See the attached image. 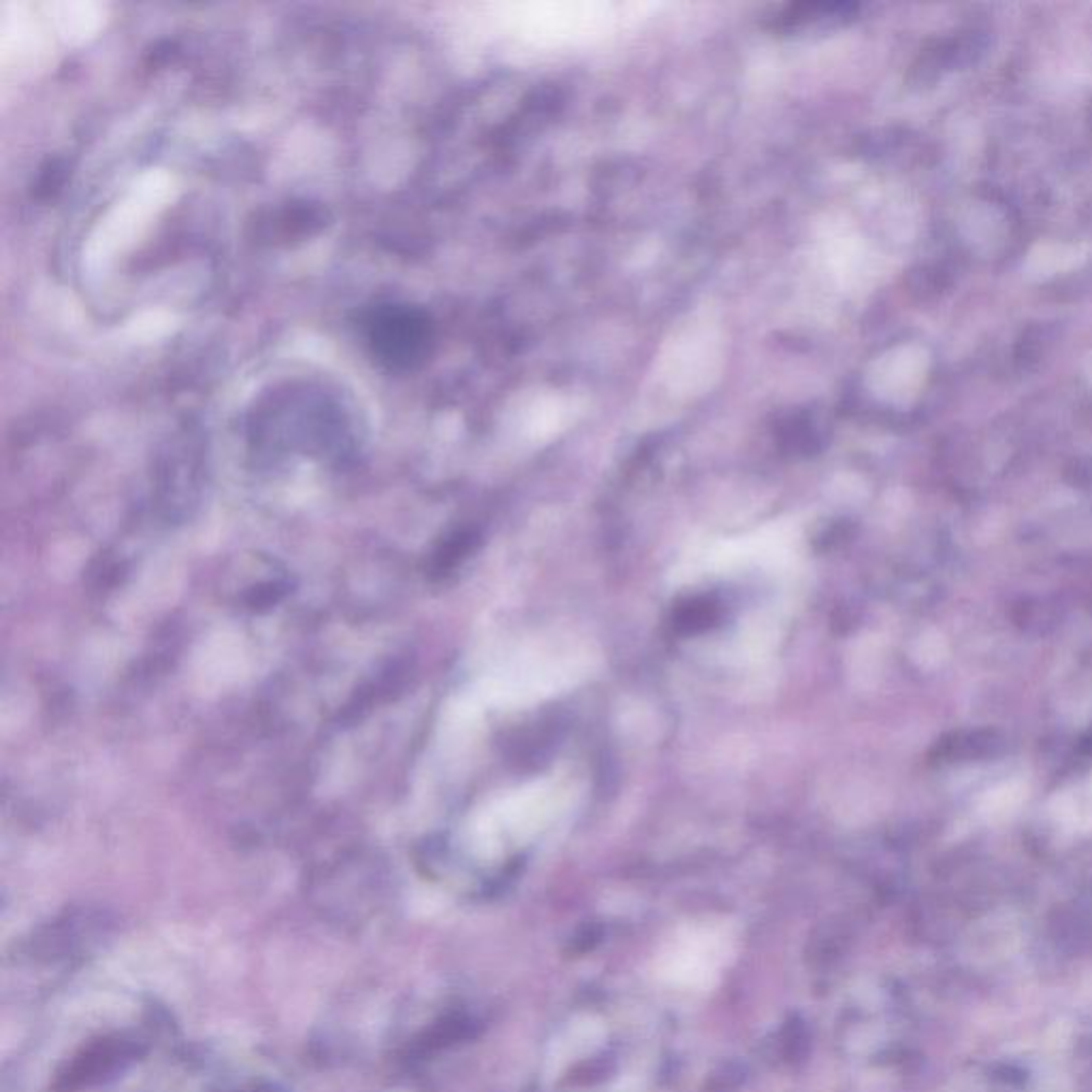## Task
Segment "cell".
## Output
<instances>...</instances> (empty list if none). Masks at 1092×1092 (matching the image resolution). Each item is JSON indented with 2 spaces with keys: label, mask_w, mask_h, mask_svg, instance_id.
<instances>
[{
  "label": "cell",
  "mask_w": 1092,
  "mask_h": 1092,
  "mask_svg": "<svg viewBox=\"0 0 1092 1092\" xmlns=\"http://www.w3.org/2000/svg\"><path fill=\"white\" fill-rule=\"evenodd\" d=\"M372 357L391 372L419 368L433 346L430 314L408 304H380L363 318Z\"/></svg>",
  "instance_id": "cell-1"
},
{
  "label": "cell",
  "mask_w": 1092,
  "mask_h": 1092,
  "mask_svg": "<svg viewBox=\"0 0 1092 1092\" xmlns=\"http://www.w3.org/2000/svg\"><path fill=\"white\" fill-rule=\"evenodd\" d=\"M719 619V606L707 598L689 600L687 604L676 608L674 625L681 632H702Z\"/></svg>",
  "instance_id": "cell-2"
},
{
  "label": "cell",
  "mask_w": 1092,
  "mask_h": 1092,
  "mask_svg": "<svg viewBox=\"0 0 1092 1092\" xmlns=\"http://www.w3.org/2000/svg\"><path fill=\"white\" fill-rule=\"evenodd\" d=\"M474 545H476V536L472 532H457L455 536H450L440 546V550H435L431 570L435 574L450 572L463 557L472 553Z\"/></svg>",
  "instance_id": "cell-3"
}]
</instances>
